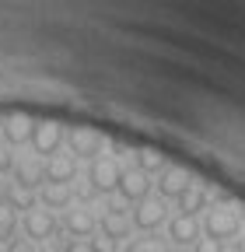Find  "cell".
<instances>
[{
	"label": "cell",
	"instance_id": "6da1fadb",
	"mask_svg": "<svg viewBox=\"0 0 245 252\" xmlns=\"http://www.w3.org/2000/svg\"><path fill=\"white\" fill-rule=\"evenodd\" d=\"M238 228H242V217H238V210H235L231 203H217V207H210V210H207V220H203L207 238L224 242V238H235Z\"/></svg>",
	"mask_w": 245,
	"mask_h": 252
},
{
	"label": "cell",
	"instance_id": "7a4b0ae2",
	"mask_svg": "<svg viewBox=\"0 0 245 252\" xmlns=\"http://www.w3.org/2000/svg\"><path fill=\"white\" fill-rule=\"evenodd\" d=\"M63 140H67V130H63V126H60L56 119H42V123H35V133H32V147H35V154L53 158V154H60Z\"/></svg>",
	"mask_w": 245,
	"mask_h": 252
},
{
	"label": "cell",
	"instance_id": "3957f363",
	"mask_svg": "<svg viewBox=\"0 0 245 252\" xmlns=\"http://www.w3.org/2000/svg\"><path fill=\"white\" fill-rule=\"evenodd\" d=\"M67 147L74 158H98L105 147V137L98 130H91V126H74L67 133Z\"/></svg>",
	"mask_w": 245,
	"mask_h": 252
},
{
	"label": "cell",
	"instance_id": "277c9868",
	"mask_svg": "<svg viewBox=\"0 0 245 252\" xmlns=\"http://www.w3.org/2000/svg\"><path fill=\"white\" fill-rule=\"evenodd\" d=\"M189 186H193V172H189L186 165H168V168L158 175V193H161V200H179Z\"/></svg>",
	"mask_w": 245,
	"mask_h": 252
},
{
	"label": "cell",
	"instance_id": "5b68a950",
	"mask_svg": "<svg viewBox=\"0 0 245 252\" xmlns=\"http://www.w3.org/2000/svg\"><path fill=\"white\" fill-rule=\"evenodd\" d=\"M165 217H168V210H165V200H161V196H147V200H140L137 210L130 214V220H133L140 231H154V228H161Z\"/></svg>",
	"mask_w": 245,
	"mask_h": 252
},
{
	"label": "cell",
	"instance_id": "8992f818",
	"mask_svg": "<svg viewBox=\"0 0 245 252\" xmlns=\"http://www.w3.org/2000/svg\"><path fill=\"white\" fill-rule=\"evenodd\" d=\"M119 175H122V168H119L116 158H98V161L91 165V172H88L95 193H109V189H116L119 186Z\"/></svg>",
	"mask_w": 245,
	"mask_h": 252
},
{
	"label": "cell",
	"instance_id": "52a82bcc",
	"mask_svg": "<svg viewBox=\"0 0 245 252\" xmlns=\"http://www.w3.org/2000/svg\"><path fill=\"white\" fill-rule=\"evenodd\" d=\"M56 235V217L49 210H39L32 207L25 214V238H32V242H49Z\"/></svg>",
	"mask_w": 245,
	"mask_h": 252
},
{
	"label": "cell",
	"instance_id": "ba28073f",
	"mask_svg": "<svg viewBox=\"0 0 245 252\" xmlns=\"http://www.w3.org/2000/svg\"><path fill=\"white\" fill-rule=\"evenodd\" d=\"M119 196L122 200H130V203H140V200H147L151 196V175H144V172H122L119 175Z\"/></svg>",
	"mask_w": 245,
	"mask_h": 252
},
{
	"label": "cell",
	"instance_id": "9c48e42d",
	"mask_svg": "<svg viewBox=\"0 0 245 252\" xmlns=\"http://www.w3.org/2000/svg\"><path fill=\"white\" fill-rule=\"evenodd\" d=\"M4 140L7 144H32V133H35V119L32 116H25V112H11L4 119Z\"/></svg>",
	"mask_w": 245,
	"mask_h": 252
},
{
	"label": "cell",
	"instance_id": "30bf717a",
	"mask_svg": "<svg viewBox=\"0 0 245 252\" xmlns=\"http://www.w3.org/2000/svg\"><path fill=\"white\" fill-rule=\"evenodd\" d=\"M98 228H102V235H105V238L119 242V238H126V235H130L133 220H130V214H126V210L109 207V210H102V217H98Z\"/></svg>",
	"mask_w": 245,
	"mask_h": 252
},
{
	"label": "cell",
	"instance_id": "8fae6325",
	"mask_svg": "<svg viewBox=\"0 0 245 252\" xmlns=\"http://www.w3.org/2000/svg\"><path fill=\"white\" fill-rule=\"evenodd\" d=\"M77 175V158L74 154H53L46 161V182H60V186H70Z\"/></svg>",
	"mask_w": 245,
	"mask_h": 252
},
{
	"label": "cell",
	"instance_id": "7c38bea8",
	"mask_svg": "<svg viewBox=\"0 0 245 252\" xmlns=\"http://www.w3.org/2000/svg\"><path fill=\"white\" fill-rule=\"evenodd\" d=\"M168 238L175 242V245H193L196 238H200V220L196 217H172L168 220Z\"/></svg>",
	"mask_w": 245,
	"mask_h": 252
},
{
	"label": "cell",
	"instance_id": "4fadbf2b",
	"mask_svg": "<svg viewBox=\"0 0 245 252\" xmlns=\"http://www.w3.org/2000/svg\"><path fill=\"white\" fill-rule=\"evenodd\" d=\"M63 228L70 231V235H77V238H91L95 235V228H98V217L91 214V210H67V217H63Z\"/></svg>",
	"mask_w": 245,
	"mask_h": 252
},
{
	"label": "cell",
	"instance_id": "5bb4252c",
	"mask_svg": "<svg viewBox=\"0 0 245 252\" xmlns=\"http://www.w3.org/2000/svg\"><path fill=\"white\" fill-rule=\"evenodd\" d=\"M14 182H18L21 189H35V186H42V182H46V165L35 161V158L18 161V165H14Z\"/></svg>",
	"mask_w": 245,
	"mask_h": 252
},
{
	"label": "cell",
	"instance_id": "9a60e30c",
	"mask_svg": "<svg viewBox=\"0 0 245 252\" xmlns=\"http://www.w3.org/2000/svg\"><path fill=\"white\" fill-rule=\"evenodd\" d=\"M133 158H137V172H144V175H154V172H165L168 168V158L158 147H140Z\"/></svg>",
	"mask_w": 245,
	"mask_h": 252
},
{
	"label": "cell",
	"instance_id": "2e32d148",
	"mask_svg": "<svg viewBox=\"0 0 245 252\" xmlns=\"http://www.w3.org/2000/svg\"><path fill=\"white\" fill-rule=\"evenodd\" d=\"M203 207H207V189L193 182L186 193L179 196V214L182 217H196V210H203Z\"/></svg>",
	"mask_w": 245,
	"mask_h": 252
},
{
	"label": "cell",
	"instance_id": "e0dca14e",
	"mask_svg": "<svg viewBox=\"0 0 245 252\" xmlns=\"http://www.w3.org/2000/svg\"><path fill=\"white\" fill-rule=\"evenodd\" d=\"M70 200H74V189H70V186H60V182H46V186H42V203H46L49 210L70 207Z\"/></svg>",
	"mask_w": 245,
	"mask_h": 252
},
{
	"label": "cell",
	"instance_id": "ac0fdd59",
	"mask_svg": "<svg viewBox=\"0 0 245 252\" xmlns=\"http://www.w3.org/2000/svg\"><path fill=\"white\" fill-rule=\"evenodd\" d=\"M14 231H18V210L7 200H0V242H7Z\"/></svg>",
	"mask_w": 245,
	"mask_h": 252
},
{
	"label": "cell",
	"instance_id": "d6986e66",
	"mask_svg": "<svg viewBox=\"0 0 245 252\" xmlns=\"http://www.w3.org/2000/svg\"><path fill=\"white\" fill-rule=\"evenodd\" d=\"M126 252H172L165 238H154V235H144V238H133L126 245Z\"/></svg>",
	"mask_w": 245,
	"mask_h": 252
},
{
	"label": "cell",
	"instance_id": "ffe728a7",
	"mask_svg": "<svg viewBox=\"0 0 245 252\" xmlns=\"http://www.w3.org/2000/svg\"><path fill=\"white\" fill-rule=\"evenodd\" d=\"M7 203L14 207V210H32L35 203H32V189H21V186H14V193L7 196Z\"/></svg>",
	"mask_w": 245,
	"mask_h": 252
},
{
	"label": "cell",
	"instance_id": "44dd1931",
	"mask_svg": "<svg viewBox=\"0 0 245 252\" xmlns=\"http://www.w3.org/2000/svg\"><path fill=\"white\" fill-rule=\"evenodd\" d=\"M193 252H224V242H217V238H196L193 242Z\"/></svg>",
	"mask_w": 245,
	"mask_h": 252
},
{
	"label": "cell",
	"instance_id": "7402d4cb",
	"mask_svg": "<svg viewBox=\"0 0 245 252\" xmlns=\"http://www.w3.org/2000/svg\"><path fill=\"white\" fill-rule=\"evenodd\" d=\"M91 252H116V242L112 238H105V235H91Z\"/></svg>",
	"mask_w": 245,
	"mask_h": 252
},
{
	"label": "cell",
	"instance_id": "603a6c76",
	"mask_svg": "<svg viewBox=\"0 0 245 252\" xmlns=\"http://www.w3.org/2000/svg\"><path fill=\"white\" fill-rule=\"evenodd\" d=\"M7 252H39L32 238H11L7 242Z\"/></svg>",
	"mask_w": 245,
	"mask_h": 252
},
{
	"label": "cell",
	"instance_id": "cb8c5ba5",
	"mask_svg": "<svg viewBox=\"0 0 245 252\" xmlns=\"http://www.w3.org/2000/svg\"><path fill=\"white\" fill-rule=\"evenodd\" d=\"M14 154L7 151V147H0V175H7V172H14Z\"/></svg>",
	"mask_w": 245,
	"mask_h": 252
},
{
	"label": "cell",
	"instance_id": "d4e9b609",
	"mask_svg": "<svg viewBox=\"0 0 245 252\" xmlns=\"http://www.w3.org/2000/svg\"><path fill=\"white\" fill-rule=\"evenodd\" d=\"M63 252H91V245H88V242H70Z\"/></svg>",
	"mask_w": 245,
	"mask_h": 252
},
{
	"label": "cell",
	"instance_id": "484cf974",
	"mask_svg": "<svg viewBox=\"0 0 245 252\" xmlns=\"http://www.w3.org/2000/svg\"><path fill=\"white\" fill-rule=\"evenodd\" d=\"M39 252H63V249H53V245H49V249H39Z\"/></svg>",
	"mask_w": 245,
	"mask_h": 252
}]
</instances>
